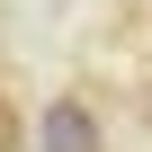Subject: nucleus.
I'll use <instances>...</instances> for the list:
<instances>
[{"mask_svg": "<svg viewBox=\"0 0 152 152\" xmlns=\"http://www.w3.org/2000/svg\"><path fill=\"white\" fill-rule=\"evenodd\" d=\"M36 152H107V125H99L90 90H54L36 107Z\"/></svg>", "mask_w": 152, "mask_h": 152, "instance_id": "1", "label": "nucleus"}, {"mask_svg": "<svg viewBox=\"0 0 152 152\" xmlns=\"http://www.w3.org/2000/svg\"><path fill=\"white\" fill-rule=\"evenodd\" d=\"M0 152H27V116H18L9 90H0Z\"/></svg>", "mask_w": 152, "mask_h": 152, "instance_id": "2", "label": "nucleus"}]
</instances>
